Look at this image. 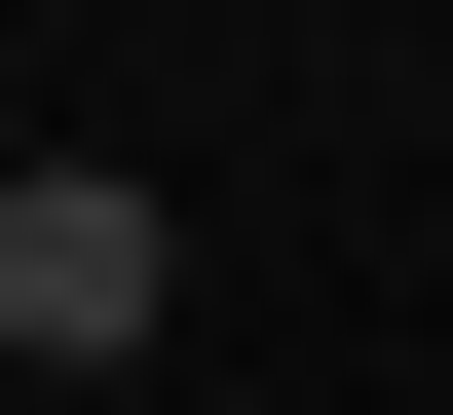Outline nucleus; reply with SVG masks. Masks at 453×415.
Wrapping results in <instances>:
<instances>
[{
  "label": "nucleus",
  "instance_id": "1",
  "mask_svg": "<svg viewBox=\"0 0 453 415\" xmlns=\"http://www.w3.org/2000/svg\"><path fill=\"white\" fill-rule=\"evenodd\" d=\"M151 340H189V189L38 151V189H0V378H151Z\"/></svg>",
  "mask_w": 453,
  "mask_h": 415
},
{
  "label": "nucleus",
  "instance_id": "3",
  "mask_svg": "<svg viewBox=\"0 0 453 415\" xmlns=\"http://www.w3.org/2000/svg\"><path fill=\"white\" fill-rule=\"evenodd\" d=\"M0 415H38V378H0Z\"/></svg>",
  "mask_w": 453,
  "mask_h": 415
},
{
  "label": "nucleus",
  "instance_id": "2",
  "mask_svg": "<svg viewBox=\"0 0 453 415\" xmlns=\"http://www.w3.org/2000/svg\"><path fill=\"white\" fill-rule=\"evenodd\" d=\"M0 189H38V113H0Z\"/></svg>",
  "mask_w": 453,
  "mask_h": 415
}]
</instances>
